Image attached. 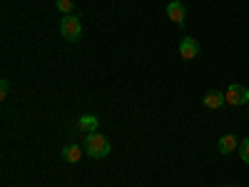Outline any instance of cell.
Here are the masks:
<instances>
[{"instance_id":"obj_1","label":"cell","mask_w":249,"mask_h":187,"mask_svg":"<svg viewBox=\"0 0 249 187\" xmlns=\"http://www.w3.org/2000/svg\"><path fill=\"white\" fill-rule=\"evenodd\" d=\"M82 148H85V155L95 157V160H102V157H107L110 150H112V145L105 135H100L97 130L85 135V142H82Z\"/></svg>"},{"instance_id":"obj_2","label":"cell","mask_w":249,"mask_h":187,"mask_svg":"<svg viewBox=\"0 0 249 187\" xmlns=\"http://www.w3.org/2000/svg\"><path fill=\"white\" fill-rule=\"evenodd\" d=\"M60 35L65 37L68 43H77V40L82 37V25H80L77 15H65V18H62V23H60Z\"/></svg>"},{"instance_id":"obj_3","label":"cell","mask_w":249,"mask_h":187,"mask_svg":"<svg viewBox=\"0 0 249 187\" xmlns=\"http://www.w3.org/2000/svg\"><path fill=\"white\" fill-rule=\"evenodd\" d=\"M224 97H227L230 105H249V90L244 85H234V82H232V85L227 88Z\"/></svg>"},{"instance_id":"obj_4","label":"cell","mask_w":249,"mask_h":187,"mask_svg":"<svg viewBox=\"0 0 249 187\" xmlns=\"http://www.w3.org/2000/svg\"><path fill=\"white\" fill-rule=\"evenodd\" d=\"M179 55H182V60H195L197 55H199V43L195 37H182V43H179Z\"/></svg>"},{"instance_id":"obj_5","label":"cell","mask_w":249,"mask_h":187,"mask_svg":"<svg viewBox=\"0 0 249 187\" xmlns=\"http://www.w3.org/2000/svg\"><path fill=\"white\" fill-rule=\"evenodd\" d=\"M167 18L172 20V23L182 25L184 18H187V8L179 3V0H170V5H167Z\"/></svg>"},{"instance_id":"obj_6","label":"cell","mask_w":249,"mask_h":187,"mask_svg":"<svg viewBox=\"0 0 249 187\" xmlns=\"http://www.w3.org/2000/svg\"><path fill=\"white\" fill-rule=\"evenodd\" d=\"M202 102H204L210 110H217V108H222L224 102H227V97H224V93H219V90H210V93H204Z\"/></svg>"},{"instance_id":"obj_7","label":"cell","mask_w":249,"mask_h":187,"mask_svg":"<svg viewBox=\"0 0 249 187\" xmlns=\"http://www.w3.org/2000/svg\"><path fill=\"white\" fill-rule=\"evenodd\" d=\"M237 148H239L237 135H222V137H219V142H217V150H219L222 155H230V152H234Z\"/></svg>"},{"instance_id":"obj_8","label":"cell","mask_w":249,"mask_h":187,"mask_svg":"<svg viewBox=\"0 0 249 187\" xmlns=\"http://www.w3.org/2000/svg\"><path fill=\"white\" fill-rule=\"evenodd\" d=\"M82 152H85V148H80L77 142H72V145H65V148H62V160L75 165V162H80Z\"/></svg>"},{"instance_id":"obj_9","label":"cell","mask_w":249,"mask_h":187,"mask_svg":"<svg viewBox=\"0 0 249 187\" xmlns=\"http://www.w3.org/2000/svg\"><path fill=\"white\" fill-rule=\"evenodd\" d=\"M77 128L85 132V135H90V132H95L97 130V117L95 115H80V120H77Z\"/></svg>"},{"instance_id":"obj_10","label":"cell","mask_w":249,"mask_h":187,"mask_svg":"<svg viewBox=\"0 0 249 187\" xmlns=\"http://www.w3.org/2000/svg\"><path fill=\"white\" fill-rule=\"evenodd\" d=\"M55 8L62 13V15H72L75 13V5H72V0H57Z\"/></svg>"},{"instance_id":"obj_11","label":"cell","mask_w":249,"mask_h":187,"mask_svg":"<svg viewBox=\"0 0 249 187\" xmlns=\"http://www.w3.org/2000/svg\"><path fill=\"white\" fill-rule=\"evenodd\" d=\"M237 150H239V157H242L244 162H249V137H244V140L239 142Z\"/></svg>"},{"instance_id":"obj_12","label":"cell","mask_w":249,"mask_h":187,"mask_svg":"<svg viewBox=\"0 0 249 187\" xmlns=\"http://www.w3.org/2000/svg\"><path fill=\"white\" fill-rule=\"evenodd\" d=\"M8 95H10V80H8V77H3V80H0V97L5 100Z\"/></svg>"},{"instance_id":"obj_13","label":"cell","mask_w":249,"mask_h":187,"mask_svg":"<svg viewBox=\"0 0 249 187\" xmlns=\"http://www.w3.org/2000/svg\"><path fill=\"white\" fill-rule=\"evenodd\" d=\"M232 187H237V185H232Z\"/></svg>"}]
</instances>
